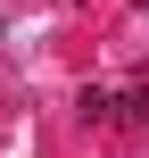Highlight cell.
Returning <instances> with one entry per match:
<instances>
[{
	"instance_id": "6da1fadb",
	"label": "cell",
	"mask_w": 149,
	"mask_h": 158,
	"mask_svg": "<svg viewBox=\"0 0 149 158\" xmlns=\"http://www.w3.org/2000/svg\"><path fill=\"white\" fill-rule=\"evenodd\" d=\"M83 125H116V92L91 83V92H83Z\"/></svg>"
},
{
	"instance_id": "7a4b0ae2",
	"label": "cell",
	"mask_w": 149,
	"mask_h": 158,
	"mask_svg": "<svg viewBox=\"0 0 149 158\" xmlns=\"http://www.w3.org/2000/svg\"><path fill=\"white\" fill-rule=\"evenodd\" d=\"M116 117H133V125H149V75L133 83V92H124V100H116Z\"/></svg>"
}]
</instances>
